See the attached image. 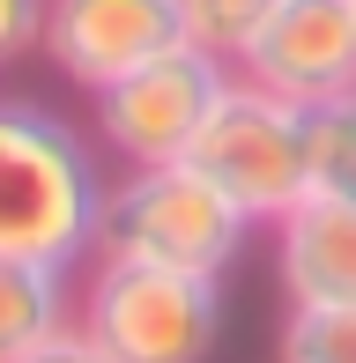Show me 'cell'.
<instances>
[{"label": "cell", "mask_w": 356, "mask_h": 363, "mask_svg": "<svg viewBox=\"0 0 356 363\" xmlns=\"http://www.w3.org/2000/svg\"><path fill=\"white\" fill-rule=\"evenodd\" d=\"M104 201L111 178L96 148L60 111L0 96V252L74 267L104 238Z\"/></svg>", "instance_id": "1"}, {"label": "cell", "mask_w": 356, "mask_h": 363, "mask_svg": "<svg viewBox=\"0 0 356 363\" xmlns=\"http://www.w3.org/2000/svg\"><path fill=\"white\" fill-rule=\"evenodd\" d=\"M74 326L111 363H208L223 341V282L96 252L74 296Z\"/></svg>", "instance_id": "2"}, {"label": "cell", "mask_w": 356, "mask_h": 363, "mask_svg": "<svg viewBox=\"0 0 356 363\" xmlns=\"http://www.w3.org/2000/svg\"><path fill=\"white\" fill-rule=\"evenodd\" d=\"M186 163L252 230H274L304 193H312V178H304V111L289 104V96L260 89V82H245L238 67L223 82V96L208 104Z\"/></svg>", "instance_id": "3"}, {"label": "cell", "mask_w": 356, "mask_h": 363, "mask_svg": "<svg viewBox=\"0 0 356 363\" xmlns=\"http://www.w3.org/2000/svg\"><path fill=\"white\" fill-rule=\"evenodd\" d=\"M252 223L193 171L186 156L178 163H149V171H126L104 201V238L96 252L119 259H149V267H178V274H223L245 259Z\"/></svg>", "instance_id": "4"}, {"label": "cell", "mask_w": 356, "mask_h": 363, "mask_svg": "<svg viewBox=\"0 0 356 363\" xmlns=\"http://www.w3.org/2000/svg\"><path fill=\"white\" fill-rule=\"evenodd\" d=\"M223 67L216 52H201V45H171V52H156L149 67L119 74L111 89H96V134L104 148L126 163V171H149V163H178L201 134L208 104L223 96Z\"/></svg>", "instance_id": "5"}, {"label": "cell", "mask_w": 356, "mask_h": 363, "mask_svg": "<svg viewBox=\"0 0 356 363\" xmlns=\"http://www.w3.org/2000/svg\"><path fill=\"white\" fill-rule=\"evenodd\" d=\"M238 74L289 96L297 111L356 89V0H274Z\"/></svg>", "instance_id": "6"}, {"label": "cell", "mask_w": 356, "mask_h": 363, "mask_svg": "<svg viewBox=\"0 0 356 363\" xmlns=\"http://www.w3.org/2000/svg\"><path fill=\"white\" fill-rule=\"evenodd\" d=\"M171 45H186L178 0H52L45 8V60L89 96L149 67Z\"/></svg>", "instance_id": "7"}, {"label": "cell", "mask_w": 356, "mask_h": 363, "mask_svg": "<svg viewBox=\"0 0 356 363\" xmlns=\"http://www.w3.org/2000/svg\"><path fill=\"white\" fill-rule=\"evenodd\" d=\"M274 267L289 304H356V201L304 193L274 223Z\"/></svg>", "instance_id": "8"}, {"label": "cell", "mask_w": 356, "mask_h": 363, "mask_svg": "<svg viewBox=\"0 0 356 363\" xmlns=\"http://www.w3.org/2000/svg\"><path fill=\"white\" fill-rule=\"evenodd\" d=\"M60 326H74L67 267L0 252V363H23L30 349H45Z\"/></svg>", "instance_id": "9"}, {"label": "cell", "mask_w": 356, "mask_h": 363, "mask_svg": "<svg viewBox=\"0 0 356 363\" xmlns=\"http://www.w3.org/2000/svg\"><path fill=\"white\" fill-rule=\"evenodd\" d=\"M304 178H312V193L356 201V89L304 111Z\"/></svg>", "instance_id": "10"}, {"label": "cell", "mask_w": 356, "mask_h": 363, "mask_svg": "<svg viewBox=\"0 0 356 363\" xmlns=\"http://www.w3.org/2000/svg\"><path fill=\"white\" fill-rule=\"evenodd\" d=\"M274 0H178V23H186V45H201V52H216L223 67H238L245 60V45L260 38Z\"/></svg>", "instance_id": "11"}, {"label": "cell", "mask_w": 356, "mask_h": 363, "mask_svg": "<svg viewBox=\"0 0 356 363\" xmlns=\"http://www.w3.org/2000/svg\"><path fill=\"white\" fill-rule=\"evenodd\" d=\"M282 363H356V304H289Z\"/></svg>", "instance_id": "12"}, {"label": "cell", "mask_w": 356, "mask_h": 363, "mask_svg": "<svg viewBox=\"0 0 356 363\" xmlns=\"http://www.w3.org/2000/svg\"><path fill=\"white\" fill-rule=\"evenodd\" d=\"M45 8L52 0H0V67L45 52Z\"/></svg>", "instance_id": "13"}, {"label": "cell", "mask_w": 356, "mask_h": 363, "mask_svg": "<svg viewBox=\"0 0 356 363\" xmlns=\"http://www.w3.org/2000/svg\"><path fill=\"white\" fill-rule=\"evenodd\" d=\"M23 363H111L104 349H96V341L82 334V326H60V334L52 341H45V349H30Z\"/></svg>", "instance_id": "14"}]
</instances>
